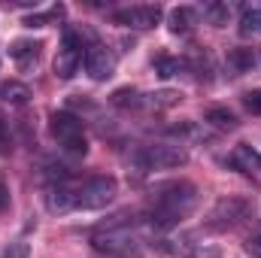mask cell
Here are the masks:
<instances>
[{"mask_svg":"<svg viewBox=\"0 0 261 258\" xmlns=\"http://www.w3.org/2000/svg\"><path fill=\"white\" fill-rule=\"evenodd\" d=\"M164 9L158 3H137V6H128V9H116L113 12V21L116 24H125V28H134V31H149L161 21Z\"/></svg>","mask_w":261,"mask_h":258,"instance_id":"cell-6","label":"cell"},{"mask_svg":"<svg viewBox=\"0 0 261 258\" xmlns=\"http://www.w3.org/2000/svg\"><path fill=\"white\" fill-rule=\"evenodd\" d=\"M46 210L55 213V216H64L76 210V189L67 186V183H55L49 192H46Z\"/></svg>","mask_w":261,"mask_h":258,"instance_id":"cell-9","label":"cell"},{"mask_svg":"<svg viewBox=\"0 0 261 258\" xmlns=\"http://www.w3.org/2000/svg\"><path fill=\"white\" fill-rule=\"evenodd\" d=\"M9 210V186H6V179L0 176V216Z\"/></svg>","mask_w":261,"mask_h":258,"instance_id":"cell-22","label":"cell"},{"mask_svg":"<svg viewBox=\"0 0 261 258\" xmlns=\"http://www.w3.org/2000/svg\"><path fill=\"white\" fill-rule=\"evenodd\" d=\"M6 143H9V128H6V119L0 116V152H6Z\"/></svg>","mask_w":261,"mask_h":258,"instance_id":"cell-23","label":"cell"},{"mask_svg":"<svg viewBox=\"0 0 261 258\" xmlns=\"http://www.w3.org/2000/svg\"><path fill=\"white\" fill-rule=\"evenodd\" d=\"M119 183L113 176H91L76 186V210H103L116 200Z\"/></svg>","mask_w":261,"mask_h":258,"instance_id":"cell-5","label":"cell"},{"mask_svg":"<svg viewBox=\"0 0 261 258\" xmlns=\"http://www.w3.org/2000/svg\"><path fill=\"white\" fill-rule=\"evenodd\" d=\"M110 104L113 107H119V110H140L143 107V97H140V91L137 88H116L113 94H110Z\"/></svg>","mask_w":261,"mask_h":258,"instance_id":"cell-14","label":"cell"},{"mask_svg":"<svg viewBox=\"0 0 261 258\" xmlns=\"http://www.w3.org/2000/svg\"><path fill=\"white\" fill-rule=\"evenodd\" d=\"M243 107H246L249 113L261 116V88H252V91H246V94H243Z\"/></svg>","mask_w":261,"mask_h":258,"instance_id":"cell-21","label":"cell"},{"mask_svg":"<svg viewBox=\"0 0 261 258\" xmlns=\"http://www.w3.org/2000/svg\"><path fill=\"white\" fill-rule=\"evenodd\" d=\"M134 167L137 173H149V170H173V167H182L189 161V152L182 146H173V143H155V146H143L134 152Z\"/></svg>","mask_w":261,"mask_h":258,"instance_id":"cell-4","label":"cell"},{"mask_svg":"<svg viewBox=\"0 0 261 258\" xmlns=\"http://www.w3.org/2000/svg\"><path fill=\"white\" fill-rule=\"evenodd\" d=\"M28 252H31V246H28L24 240H15V243H9V246L0 252V258H28Z\"/></svg>","mask_w":261,"mask_h":258,"instance_id":"cell-20","label":"cell"},{"mask_svg":"<svg viewBox=\"0 0 261 258\" xmlns=\"http://www.w3.org/2000/svg\"><path fill=\"white\" fill-rule=\"evenodd\" d=\"M28 97H31V88L24 85V82H3L0 85V100L3 104H28Z\"/></svg>","mask_w":261,"mask_h":258,"instance_id":"cell-15","label":"cell"},{"mask_svg":"<svg viewBox=\"0 0 261 258\" xmlns=\"http://www.w3.org/2000/svg\"><path fill=\"white\" fill-rule=\"evenodd\" d=\"M200 12H203V18H206L213 28H225L228 18H231V6H228V3H206Z\"/></svg>","mask_w":261,"mask_h":258,"instance_id":"cell-16","label":"cell"},{"mask_svg":"<svg viewBox=\"0 0 261 258\" xmlns=\"http://www.w3.org/2000/svg\"><path fill=\"white\" fill-rule=\"evenodd\" d=\"M249 249H255V252L261 255V234H255V237L249 240Z\"/></svg>","mask_w":261,"mask_h":258,"instance_id":"cell-24","label":"cell"},{"mask_svg":"<svg viewBox=\"0 0 261 258\" xmlns=\"http://www.w3.org/2000/svg\"><path fill=\"white\" fill-rule=\"evenodd\" d=\"M192 24H195V9L179 6V9L170 12V31H173V34H189Z\"/></svg>","mask_w":261,"mask_h":258,"instance_id":"cell-17","label":"cell"},{"mask_svg":"<svg viewBox=\"0 0 261 258\" xmlns=\"http://www.w3.org/2000/svg\"><path fill=\"white\" fill-rule=\"evenodd\" d=\"M49 128H52V137L58 140V146L76 155V158H85L88 155V137H85V125L79 116L67 113V110H58L49 116Z\"/></svg>","mask_w":261,"mask_h":258,"instance_id":"cell-3","label":"cell"},{"mask_svg":"<svg viewBox=\"0 0 261 258\" xmlns=\"http://www.w3.org/2000/svg\"><path fill=\"white\" fill-rule=\"evenodd\" d=\"M40 49H43V43H37V40H15V43H9V58L21 70H31L40 61Z\"/></svg>","mask_w":261,"mask_h":258,"instance_id":"cell-10","label":"cell"},{"mask_svg":"<svg viewBox=\"0 0 261 258\" xmlns=\"http://www.w3.org/2000/svg\"><path fill=\"white\" fill-rule=\"evenodd\" d=\"M252 213H255V203H252L249 197L228 194V197H222V200L213 203V210H210L206 219H203V228H206V231H216V234H219V231H231V228L243 225Z\"/></svg>","mask_w":261,"mask_h":258,"instance_id":"cell-2","label":"cell"},{"mask_svg":"<svg viewBox=\"0 0 261 258\" xmlns=\"http://www.w3.org/2000/svg\"><path fill=\"white\" fill-rule=\"evenodd\" d=\"M186 64L195 70L197 79H210V73H213V58H210V52H195Z\"/></svg>","mask_w":261,"mask_h":258,"instance_id":"cell-18","label":"cell"},{"mask_svg":"<svg viewBox=\"0 0 261 258\" xmlns=\"http://www.w3.org/2000/svg\"><path fill=\"white\" fill-rule=\"evenodd\" d=\"M197 207V189L186 179H170L152 189V203L146 210V222L155 231L176 228L192 210Z\"/></svg>","mask_w":261,"mask_h":258,"instance_id":"cell-1","label":"cell"},{"mask_svg":"<svg viewBox=\"0 0 261 258\" xmlns=\"http://www.w3.org/2000/svg\"><path fill=\"white\" fill-rule=\"evenodd\" d=\"M231 164H234L237 170H255V173H261V152H255V149L246 146V143H240V146L234 149V155H231Z\"/></svg>","mask_w":261,"mask_h":258,"instance_id":"cell-11","label":"cell"},{"mask_svg":"<svg viewBox=\"0 0 261 258\" xmlns=\"http://www.w3.org/2000/svg\"><path fill=\"white\" fill-rule=\"evenodd\" d=\"M182 67H186V61H179V58H167V55L155 61V70H158V76H161V79H170V76H176Z\"/></svg>","mask_w":261,"mask_h":258,"instance_id":"cell-19","label":"cell"},{"mask_svg":"<svg viewBox=\"0 0 261 258\" xmlns=\"http://www.w3.org/2000/svg\"><path fill=\"white\" fill-rule=\"evenodd\" d=\"M240 34L243 37H261V3H252L240 15Z\"/></svg>","mask_w":261,"mask_h":258,"instance_id":"cell-12","label":"cell"},{"mask_svg":"<svg viewBox=\"0 0 261 258\" xmlns=\"http://www.w3.org/2000/svg\"><path fill=\"white\" fill-rule=\"evenodd\" d=\"M225 67L231 76H243V73H255L261 67V49L255 46H237L225 55Z\"/></svg>","mask_w":261,"mask_h":258,"instance_id":"cell-8","label":"cell"},{"mask_svg":"<svg viewBox=\"0 0 261 258\" xmlns=\"http://www.w3.org/2000/svg\"><path fill=\"white\" fill-rule=\"evenodd\" d=\"M203 119H206V125H213V128H219V131H234L237 128V116H234L231 110H225V107H210Z\"/></svg>","mask_w":261,"mask_h":258,"instance_id":"cell-13","label":"cell"},{"mask_svg":"<svg viewBox=\"0 0 261 258\" xmlns=\"http://www.w3.org/2000/svg\"><path fill=\"white\" fill-rule=\"evenodd\" d=\"M82 64H85V73H88L94 82H107V79L113 76V70H116V58H113V52H110L100 40H91V43L85 46Z\"/></svg>","mask_w":261,"mask_h":258,"instance_id":"cell-7","label":"cell"}]
</instances>
